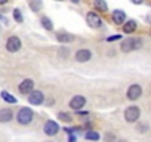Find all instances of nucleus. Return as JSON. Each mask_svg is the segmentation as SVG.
<instances>
[{
	"label": "nucleus",
	"instance_id": "nucleus-1",
	"mask_svg": "<svg viewBox=\"0 0 151 142\" xmlns=\"http://www.w3.org/2000/svg\"><path fill=\"white\" fill-rule=\"evenodd\" d=\"M17 120L19 124H28L33 120V111L30 108H21L17 114Z\"/></svg>",
	"mask_w": 151,
	"mask_h": 142
},
{
	"label": "nucleus",
	"instance_id": "nucleus-15",
	"mask_svg": "<svg viewBox=\"0 0 151 142\" xmlns=\"http://www.w3.org/2000/svg\"><path fill=\"white\" fill-rule=\"evenodd\" d=\"M56 39H58V42H61V43H68V42H73V40H74V37H73L71 34H67V33L58 34Z\"/></svg>",
	"mask_w": 151,
	"mask_h": 142
},
{
	"label": "nucleus",
	"instance_id": "nucleus-3",
	"mask_svg": "<svg viewBox=\"0 0 151 142\" xmlns=\"http://www.w3.org/2000/svg\"><path fill=\"white\" fill-rule=\"evenodd\" d=\"M139 115H141V111H139V108H138V107H135V105L127 107V108H126V111H124V120H126V121H129V123L136 121V120L139 118Z\"/></svg>",
	"mask_w": 151,
	"mask_h": 142
},
{
	"label": "nucleus",
	"instance_id": "nucleus-18",
	"mask_svg": "<svg viewBox=\"0 0 151 142\" xmlns=\"http://www.w3.org/2000/svg\"><path fill=\"white\" fill-rule=\"evenodd\" d=\"M42 25H43L46 30H49V31L53 28V25H52V21H50L49 18H46V16H43V18H42Z\"/></svg>",
	"mask_w": 151,
	"mask_h": 142
},
{
	"label": "nucleus",
	"instance_id": "nucleus-5",
	"mask_svg": "<svg viewBox=\"0 0 151 142\" xmlns=\"http://www.w3.org/2000/svg\"><path fill=\"white\" fill-rule=\"evenodd\" d=\"M6 49H8L9 52H18V50L21 49V40H19L17 36L9 37L8 42H6Z\"/></svg>",
	"mask_w": 151,
	"mask_h": 142
},
{
	"label": "nucleus",
	"instance_id": "nucleus-4",
	"mask_svg": "<svg viewBox=\"0 0 151 142\" xmlns=\"http://www.w3.org/2000/svg\"><path fill=\"white\" fill-rule=\"evenodd\" d=\"M43 130H45V133H46L47 136H53V135H56V133H58L59 126H58V123H56V121H53V120H47V121L45 123Z\"/></svg>",
	"mask_w": 151,
	"mask_h": 142
},
{
	"label": "nucleus",
	"instance_id": "nucleus-2",
	"mask_svg": "<svg viewBox=\"0 0 151 142\" xmlns=\"http://www.w3.org/2000/svg\"><path fill=\"white\" fill-rule=\"evenodd\" d=\"M141 44H142V42L139 39H127V40H123L120 47H122L123 52H130L133 49H139Z\"/></svg>",
	"mask_w": 151,
	"mask_h": 142
},
{
	"label": "nucleus",
	"instance_id": "nucleus-7",
	"mask_svg": "<svg viewBox=\"0 0 151 142\" xmlns=\"http://www.w3.org/2000/svg\"><path fill=\"white\" fill-rule=\"evenodd\" d=\"M85 104H86V99H85L83 96H80V95L74 96V98L70 101V107H71L73 110H76V111L82 110V108L85 107Z\"/></svg>",
	"mask_w": 151,
	"mask_h": 142
},
{
	"label": "nucleus",
	"instance_id": "nucleus-28",
	"mask_svg": "<svg viewBox=\"0 0 151 142\" xmlns=\"http://www.w3.org/2000/svg\"><path fill=\"white\" fill-rule=\"evenodd\" d=\"M117 142H127V141H124V139H122V141H117Z\"/></svg>",
	"mask_w": 151,
	"mask_h": 142
},
{
	"label": "nucleus",
	"instance_id": "nucleus-27",
	"mask_svg": "<svg viewBox=\"0 0 151 142\" xmlns=\"http://www.w3.org/2000/svg\"><path fill=\"white\" fill-rule=\"evenodd\" d=\"M5 3V0H0V5H3Z\"/></svg>",
	"mask_w": 151,
	"mask_h": 142
},
{
	"label": "nucleus",
	"instance_id": "nucleus-10",
	"mask_svg": "<svg viewBox=\"0 0 151 142\" xmlns=\"http://www.w3.org/2000/svg\"><path fill=\"white\" fill-rule=\"evenodd\" d=\"M19 92L21 93H31L33 92V89H34V82L33 80H30V79H25L21 85H19Z\"/></svg>",
	"mask_w": 151,
	"mask_h": 142
},
{
	"label": "nucleus",
	"instance_id": "nucleus-20",
	"mask_svg": "<svg viewBox=\"0 0 151 142\" xmlns=\"http://www.w3.org/2000/svg\"><path fill=\"white\" fill-rule=\"evenodd\" d=\"M30 8L33 9V12H39L40 8H42V2H36V0H33V2H30Z\"/></svg>",
	"mask_w": 151,
	"mask_h": 142
},
{
	"label": "nucleus",
	"instance_id": "nucleus-17",
	"mask_svg": "<svg viewBox=\"0 0 151 142\" xmlns=\"http://www.w3.org/2000/svg\"><path fill=\"white\" fill-rule=\"evenodd\" d=\"M85 138H86L88 141H98V139H99V133H96L95 130H89V132L85 135Z\"/></svg>",
	"mask_w": 151,
	"mask_h": 142
},
{
	"label": "nucleus",
	"instance_id": "nucleus-24",
	"mask_svg": "<svg viewBox=\"0 0 151 142\" xmlns=\"http://www.w3.org/2000/svg\"><path fill=\"white\" fill-rule=\"evenodd\" d=\"M104 141L105 142H116V136L111 135V133H105L104 135Z\"/></svg>",
	"mask_w": 151,
	"mask_h": 142
},
{
	"label": "nucleus",
	"instance_id": "nucleus-26",
	"mask_svg": "<svg viewBox=\"0 0 151 142\" xmlns=\"http://www.w3.org/2000/svg\"><path fill=\"white\" fill-rule=\"evenodd\" d=\"M68 142H76V136H70V139H68Z\"/></svg>",
	"mask_w": 151,
	"mask_h": 142
},
{
	"label": "nucleus",
	"instance_id": "nucleus-6",
	"mask_svg": "<svg viewBox=\"0 0 151 142\" xmlns=\"http://www.w3.org/2000/svg\"><path fill=\"white\" fill-rule=\"evenodd\" d=\"M142 95V89L139 85H132L129 89H127V98L130 101H136L139 96Z\"/></svg>",
	"mask_w": 151,
	"mask_h": 142
},
{
	"label": "nucleus",
	"instance_id": "nucleus-29",
	"mask_svg": "<svg viewBox=\"0 0 151 142\" xmlns=\"http://www.w3.org/2000/svg\"><path fill=\"white\" fill-rule=\"evenodd\" d=\"M0 18H2V16H0Z\"/></svg>",
	"mask_w": 151,
	"mask_h": 142
},
{
	"label": "nucleus",
	"instance_id": "nucleus-22",
	"mask_svg": "<svg viewBox=\"0 0 151 142\" xmlns=\"http://www.w3.org/2000/svg\"><path fill=\"white\" fill-rule=\"evenodd\" d=\"M58 117H59L62 121H71V115H70V114H67V113H59V114H58Z\"/></svg>",
	"mask_w": 151,
	"mask_h": 142
},
{
	"label": "nucleus",
	"instance_id": "nucleus-13",
	"mask_svg": "<svg viewBox=\"0 0 151 142\" xmlns=\"http://www.w3.org/2000/svg\"><path fill=\"white\" fill-rule=\"evenodd\" d=\"M113 19H114L116 24H124V21H126V15H124L123 11L117 9V11H114V14H113Z\"/></svg>",
	"mask_w": 151,
	"mask_h": 142
},
{
	"label": "nucleus",
	"instance_id": "nucleus-9",
	"mask_svg": "<svg viewBox=\"0 0 151 142\" xmlns=\"http://www.w3.org/2000/svg\"><path fill=\"white\" fill-rule=\"evenodd\" d=\"M86 19H88V24H89L91 27H93V28H98V27H101V24H102L101 18H99L95 12H89L88 16H86Z\"/></svg>",
	"mask_w": 151,
	"mask_h": 142
},
{
	"label": "nucleus",
	"instance_id": "nucleus-11",
	"mask_svg": "<svg viewBox=\"0 0 151 142\" xmlns=\"http://www.w3.org/2000/svg\"><path fill=\"white\" fill-rule=\"evenodd\" d=\"M91 56H92V53L88 49H80L77 53H76V59H77L79 62H86V61L91 59Z\"/></svg>",
	"mask_w": 151,
	"mask_h": 142
},
{
	"label": "nucleus",
	"instance_id": "nucleus-16",
	"mask_svg": "<svg viewBox=\"0 0 151 142\" xmlns=\"http://www.w3.org/2000/svg\"><path fill=\"white\" fill-rule=\"evenodd\" d=\"M2 98H3L6 102H9V104H17V98H14L9 92H2Z\"/></svg>",
	"mask_w": 151,
	"mask_h": 142
},
{
	"label": "nucleus",
	"instance_id": "nucleus-14",
	"mask_svg": "<svg viewBox=\"0 0 151 142\" xmlns=\"http://www.w3.org/2000/svg\"><path fill=\"white\" fill-rule=\"evenodd\" d=\"M135 30H136V22H135V21H127V24L123 25V31H124L126 34H130V33H133Z\"/></svg>",
	"mask_w": 151,
	"mask_h": 142
},
{
	"label": "nucleus",
	"instance_id": "nucleus-8",
	"mask_svg": "<svg viewBox=\"0 0 151 142\" xmlns=\"http://www.w3.org/2000/svg\"><path fill=\"white\" fill-rule=\"evenodd\" d=\"M43 99H45V95L40 90H33L31 95H30V98H28V102L31 105H40L43 102Z\"/></svg>",
	"mask_w": 151,
	"mask_h": 142
},
{
	"label": "nucleus",
	"instance_id": "nucleus-25",
	"mask_svg": "<svg viewBox=\"0 0 151 142\" xmlns=\"http://www.w3.org/2000/svg\"><path fill=\"white\" fill-rule=\"evenodd\" d=\"M119 39H120V36H119V34H116V36H111V37H108L107 40H108V42H114V40H119Z\"/></svg>",
	"mask_w": 151,
	"mask_h": 142
},
{
	"label": "nucleus",
	"instance_id": "nucleus-12",
	"mask_svg": "<svg viewBox=\"0 0 151 142\" xmlns=\"http://www.w3.org/2000/svg\"><path fill=\"white\" fill-rule=\"evenodd\" d=\"M12 117H14L12 110H9V108H3V110H0V121H2V123H8V121H11V120H12Z\"/></svg>",
	"mask_w": 151,
	"mask_h": 142
},
{
	"label": "nucleus",
	"instance_id": "nucleus-21",
	"mask_svg": "<svg viewBox=\"0 0 151 142\" xmlns=\"http://www.w3.org/2000/svg\"><path fill=\"white\" fill-rule=\"evenodd\" d=\"M14 18H15V21H17V22H22V19H24V18H22V15H21V11H19V9H15V11H14Z\"/></svg>",
	"mask_w": 151,
	"mask_h": 142
},
{
	"label": "nucleus",
	"instance_id": "nucleus-19",
	"mask_svg": "<svg viewBox=\"0 0 151 142\" xmlns=\"http://www.w3.org/2000/svg\"><path fill=\"white\" fill-rule=\"evenodd\" d=\"M95 6H96V9H99L101 12H105V11L108 9L107 3H105V2H102V0H96V2H95Z\"/></svg>",
	"mask_w": 151,
	"mask_h": 142
},
{
	"label": "nucleus",
	"instance_id": "nucleus-23",
	"mask_svg": "<svg viewBox=\"0 0 151 142\" xmlns=\"http://www.w3.org/2000/svg\"><path fill=\"white\" fill-rule=\"evenodd\" d=\"M138 132H141V133H145L147 130H148V124L147 123H141V124H138Z\"/></svg>",
	"mask_w": 151,
	"mask_h": 142
}]
</instances>
